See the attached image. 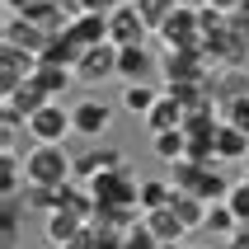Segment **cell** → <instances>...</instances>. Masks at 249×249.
<instances>
[{
  "label": "cell",
  "instance_id": "obj_1",
  "mask_svg": "<svg viewBox=\"0 0 249 249\" xmlns=\"http://www.w3.org/2000/svg\"><path fill=\"white\" fill-rule=\"evenodd\" d=\"M71 179H75V160L66 155V146H42V141H33V151L24 155V183L61 188Z\"/></svg>",
  "mask_w": 249,
  "mask_h": 249
},
{
  "label": "cell",
  "instance_id": "obj_2",
  "mask_svg": "<svg viewBox=\"0 0 249 249\" xmlns=\"http://www.w3.org/2000/svg\"><path fill=\"white\" fill-rule=\"evenodd\" d=\"M89 188V197L99 202V212H141L137 197H141V179L132 174V169H113V174H99V179L85 183Z\"/></svg>",
  "mask_w": 249,
  "mask_h": 249
},
{
  "label": "cell",
  "instance_id": "obj_3",
  "mask_svg": "<svg viewBox=\"0 0 249 249\" xmlns=\"http://www.w3.org/2000/svg\"><path fill=\"white\" fill-rule=\"evenodd\" d=\"M160 71H165V85H207L216 66L207 61L202 47H174L160 56Z\"/></svg>",
  "mask_w": 249,
  "mask_h": 249
},
{
  "label": "cell",
  "instance_id": "obj_4",
  "mask_svg": "<svg viewBox=\"0 0 249 249\" xmlns=\"http://www.w3.org/2000/svg\"><path fill=\"white\" fill-rule=\"evenodd\" d=\"M155 38H160V47H165V52H174V47H202V10L179 5V10L160 24V33H155Z\"/></svg>",
  "mask_w": 249,
  "mask_h": 249
},
{
  "label": "cell",
  "instance_id": "obj_5",
  "mask_svg": "<svg viewBox=\"0 0 249 249\" xmlns=\"http://www.w3.org/2000/svg\"><path fill=\"white\" fill-rule=\"evenodd\" d=\"M33 141H42V146H61V141L75 132V123H71V108L61 104V99H52L47 108H38L33 118H28V127H24Z\"/></svg>",
  "mask_w": 249,
  "mask_h": 249
},
{
  "label": "cell",
  "instance_id": "obj_6",
  "mask_svg": "<svg viewBox=\"0 0 249 249\" xmlns=\"http://www.w3.org/2000/svg\"><path fill=\"white\" fill-rule=\"evenodd\" d=\"M47 42H52L47 28H38L33 19H24V14H5V47H19V52H28V56H42Z\"/></svg>",
  "mask_w": 249,
  "mask_h": 249
},
{
  "label": "cell",
  "instance_id": "obj_7",
  "mask_svg": "<svg viewBox=\"0 0 249 249\" xmlns=\"http://www.w3.org/2000/svg\"><path fill=\"white\" fill-rule=\"evenodd\" d=\"M75 75H80V85L113 80V75H118V47H113V42H99V47H89V52L80 56V66H75Z\"/></svg>",
  "mask_w": 249,
  "mask_h": 249
},
{
  "label": "cell",
  "instance_id": "obj_8",
  "mask_svg": "<svg viewBox=\"0 0 249 249\" xmlns=\"http://www.w3.org/2000/svg\"><path fill=\"white\" fill-rule=\"evenodd\" d=\"M146 33H151V28L141 24L137 5H123V10L108 14V42H113V47H141Z\"/></svg>",
  "mask_w": 249,
  "mask_h": 249
},
{
  "label": "cell",
  "instance_id": "obj_9",
  "mask_svg": "<svg viewBox=\"0 0 249 249\" xmlns=\"http://www.w3.org/2000/svg\"><path fill=\"white\" fill-rule=\"evenodd\" d=\"M113 169H123V151L118 146H89L85 155H75V179L89 183L99 174H113Z\"/></svg>",
  "mask_w": 249,
  "mask_h": 249
},
{
  "label": "cell",
  "instance_id": "obj_10",
  "mask_svg": "<svg viewBox=\"0 0 249 249\" xmlns=\"http://www.w3.org/2000/svg\"><path fill=\"white\" fill-rule=\"evenodd\" d=\"M33 71H38V56L19 52V47H0V85H5L0 94H14V89H19Z\"/></svg>",
  "mask_w": 249,
  "mask_h": 249
},
{
  "label": "cell",
  "instance_id": "obj_11",
  "mask_svg": "<svg viewBox=\"0 0 249 249\" xmlns=\"http://www.w3.org/2000/svg\"><path fill=\"white\" fill-rule=\"evenodd\" d=\"M71 123H75L80 137H104L108 123H113V108L104 104V99H80V104L71 108Z\"/></svg>",
  "mask_w": 249,
  "mask_h": 249
},
{
  "label": "cell",
  "instance_id": "obj_12",
  "mask_svg": "<svg viewBox=\"0 0 249 249\" xmlns=\"http://www.w3.org/2000/svg\"><path fill=\"white\" fill-rule=\"evenodd\" d=\"M85 231H89V221L75 216V212H66V207H61V212H47V245H52V249H71Z\"/></svg>",
  "mask_w": 249,
  "mask_h": 249
},
{
  "label": "cell",
  "instance_id": "obj_13",
  "mask_svg": "<svg viewBox=\"0 0 249 249\" xmlns=\"http://www.w3.org/2000/svg\"><path fill=\"white\" fill-rule=\"evenodd\" d=\"M66 38L80 47V52H89V47H99V42H108V14H99V10H85L75 24L66 28Z\"/></svg>",
  "mask_w": 249,
  "mask_h": 249
},
{
  "label": "cell",
  "instance_id": "obj_14",
  "mask_svg": "<svg viewBox=\"0 0 249 249\" xmlns=\"http://www.w3.org/2000/svg\"><path fill=\"white\" fill-rule=\"evenodd\" d=\"M155 71V56L141 47H118V80L123 85H146V75Z\"/></svg>",
  "mask_w": 249,
  "mask_h": 249
},
{
  "label": "cell",
  "instance_id": "obj_15",
  "mask_svg": "<svg viewBox=\"0 0 249 249\" xmlns=\"http://www.w3.org/2000/svg\"><path fill=\"white\" fill-rule=\"evenodd\" d=\"M141 221H146V226H151V231H155V240H160V245H165V249H183V240H188V226H183L179 216H174V207L146 212Z\"/></svg>",
  "mask_w": 249,
  "mask_h": 249
},
{
  "label": "cell",
  "instance_id": "obj_16",
  "mask_svg": "<svg viewBox=\"0 0 249 249\" xmlns=\"http://www.w3.org/2000/svg\"><path fill=\"white\" fill-rule=\"evenodd\" d=\"M245 155H249V132L221 123L216 127V165H245Z\"/></svg>",
  "mask_w": 249,
  "mask_h": 249
},
{
  "label": "cell",
  "instance_id": "obj_17",
  "mask_svg": "<svg viewBox=\"0 0 249 249\" xmlns=\"http://www.w3.org/2000/svg\"><path fill=\"white\" fill-rule=\"evenodd\" d=\"M183 118H188V113H183V104L165 89V94H160V104L146 113V127H151V137H160V132H174V127H183Z\"/></svg>",
  "mask_w": 249,
  "mask_h": 249
},
{
  "label": "cell",
  "instance_id": "obj_18",
  "mask_svg": "<svg viewBox=\"0 0 249 249\" xmlns=\"http://www.w3.org/2000/svg\"><path fill=\"white\" fill-rule=\"evenodd\" d=\"M231 188H235V183H231V179L221 174V165H202V174H197V183H193V193L202 197L207 207L226 202V197H231Z\"/></svg>",
  "mask_w": 249,
  "mask_h": 249
},
{
  "label": "cell",
  "instance_id": "obj_19",
  "mask_svg": "<svg viewBox=\"0 0 249 249\" xmlns=\"http://www.w3.org/2000/svg\"><path fill=\"white\" fill-rule=\"evenodd\" d=\"M5 104H14V108L24 113V118H33L38 108H47V104H52V94H47V89H42V85L33 80V75H28V80L19 85V89H14V94H5Z\"/></svg>",
  "mask_w": 249,
  "mask_h": 249
},
{
  "label": "cell",
  "instance_id": "obj_20",
  "mask_svg": "<svg viewBox=\"0 0 249 249\" xmlns=\"http://www.w3.org/2000/svg\"><path fill=\"white\" fill-rule=\"evenodd\" d=\"M169 207H174V216H179L188 231H207V212H212V207H207L197 193H174V202H169Z\"/></svg>",
  "mask_w": 249,
  "mask_h": 249
},
{
  "label": "cell",
  "instance_id": "obj_21",
  "mask_svg": "<svg viewBox=\"0 0 249 249\" xmlns=\"http://www.w3.org/2000/svg\"><path fill=\"white\" fill-rule=\"evenodd\" d=\"M33 80H38L42 89H47V94L56 99V94H66V89H71L75 80H80V75H75L71 66H56V61H38V71H33Z\"/></svg>",
  "mask_w": 249,
  "mask_h": 249
},
{
  "label": "cell",
  "instance_id": "obj_22",
  "mask_svg": "<svg viewBox=\"0 0 249 249\" xmlns=\"http://www.w3.org/2000/svg\"><path fill=\"white\" fill-rule=\"evenodd\" d=\"M160 94H165V89H151V85H127L123 94H118V104H123L132 118H146V113L160 104Z\"/></svg>",
  "mask_w": 249,
  "mask_h": 249
},
{
  "label": "cell",
  "instance_id": "obj_23",
  "mask_svg": "<svg viewBox=\"0 0 249 249\" xmlns=\"http://www.w3.org/2000/svg\"><path fill=\"white\" fill-rule=\"evenodd\" d=\"M169 202H174V183H169V179H141V197H137L141 216H146V212L169 207Z\"/></svg>",
  "mask_w": 249,
  "mask_h": 249
},
{
  "label": "cell",
  "instance_id": "obj_24",
  "mask_svg": "<svg viewBox=\"0 0 249 249\" xmlns=\"http://www.w3.org/2000/svg\"><path fill=\"white\" fill-rule=\"evenodd\" d=\"M19 202H24V212H61V188H42V183H24Z\"/></svg>",
  "mask_w": 249,
  "mask_h": 249
},
{
  "label": "cell",
  "instance_id": "obj_25",
  "mask_svg": "<svg viewBox=\"0 0 249 249\" xmlns=\"http://www.w3.org/2000/svg\"><path fill=\"white\" fill-rule=\"evenodd\" d=\"M19 174H24V160H19L14 151H0V197H19L24 193Z\"/></svg>",
  "mask_w": 249,
  "mask_h": 249
},
{
  "label": "cell",
  "instance_id": "obj_26",
  "mask_svg": "<svg viewBox=\"0 0 249 249\" xmlns=\"http://www.w3.org/2000/svg\"><path fill=\"white\" fill-rule=\"evenodd\" d=\"M151 146H155V155H160V160H169V165H174V160H183V155H188V132H183V127L160 132V137H151Z\"/></svg>",
  "mask_w": 249,
  "mask_h": 249
},
{
  "label": "cell",
  "instance_id": "obj_27",
  "mask_svg": "<svg viewBox=\"0 0 249 249\" xmlns=\"http://www.w3.org/2000/svg\"><path fill=\"white\" fill-rule=\"evenodd\" d=\"M132 5H137L141 24L151 28V33H160V24H165L174 10H179V0H132Z\"/></svg>",
  "mask_w": 249,
  "mask_h": 249
},
{
  "label": "cell",
  "instance_id": "obj_28",
  "mask_svg": "<svg viewBox=\"0 0 249 249\" xmlns=\"http://www.w3.org/2000/svg\"><path fill=\"white\" fill-rule=\"evenodd\" d=\"M207 231H212L216 240H231V235L240 231V216L231 212V202H216V207L207 212Z\"/></svg>",
  "mask_w": 249,
  "mask_h": 249
},
{
  "label": "cell",
  "instance_id": "obj_29",
  "mask_svg": "<svg viewBox=\"0 0 249 249\" xmlns=\"http://www.w3.org/2000/svg\"><path fill=\"white\" fill-rule=\"evenodd\" d=\"M221 123L240 127V132H249V94L231 99V104H221Z\"/></svg>",
  "mask_w": 249,
  "mask_h": 249
},
{
  "label": "cell",
  "instance_id": "obj_30",
  "mask_svg": "<svg viewBox=\"0 0 249 249\" xmlns=\"http://www.w3.org/2000/svg\"><path fill=\"white\" fill-rule=\"evenodd\" d=\"M123 249H165V245L155 240V231H151L146 221H137V226H132V231L123 235Z\"/></svg>",
  "mask_w": 249,
  "mask_h": 249
},
{
  "label": "cell",
  "instance_id": "obj_31",
  "mask_svg": "<svg viewBox=\"0 0 249 249\" xmlns=\"http://www.w3.org/2000/svg\"><path fill=\"white\" fill-rule=\"evenodd\" d=\"M231 212L240 216V226H249V179H235V188H231Z\"/></svg>",
  "mask_w": 249,
  "mask_h": 249
},
{
  "label": "cell",
  "instance_id": "obj_32",
  "mask_svg": "<svg viewBox=\"0 0 249 249\" xmlns=\"http://www.w3.org/2000/svg\"><path fill=\"white\" fill-rule=\"evenodd\" d=\"M19 197H5V221H0V240H14L19 235Z\"/></svg>",
  "mask_w": 249,
  "mask_h": 249
},
{
  "label": "cell",
  "instance_id": "obj_33",
  "mask_svg": "<svg viewBox=\"0 0 249 249\" xmlns=\"http://www.w3.org/2000/svg\"><path fill=\"white\" fill-rule=\"evenodd\" d=\"M89 10H99V14H113V10H123V5H132V0H85Z\"/></svg>",
  "mask_w": 249,
  "mask_h": 249
},
{
  "label": "cell",
  "instance_id": "obj_34",
  "mask_svg": "<svg viewBox=\"0 0 249 249\" xmlns=\"http://www.w3.org/2000/svg\"><path fill=\"white\" fill-rule=\"evenodd\" d=\"M226 249H249V226H240L235 235L226 240Z\"/></svg>",
  "mask_w": 249,
  "mask_h": 249
},
{
  "label": "cell",
  "instance_id": "obj_35",
  "mask_svg": "<svg viewBox=\"0 0 249 249\" xmlns=\"http://www.w3.org/2000/svg\"><path fill=\"white\" fill-rule=\"evenodd\" d=\"M38 0H5V14H24V10H33Z\"/></svg>",
  "mask_w": 249,
  "mask_h": 249
},
{
  "label": "cell",
  "instance_id": "obj_36",
  "mask_svg": "<svg viewBox=\"0 0 249 249\" xmlns=\"http://www.w3.org/2000/svg\"><path fill=\"white\" fill-rule=\"evenodd\" d=\"M207 5H212V10H221V14H235L245 0H207Z\"/></svg>",
  "mask_w": 249,
  "mask_h": 249
},
{
  "label": "cell",
  "instance_id": "obj_37",
  "mask_svg": "<svg viewBox=\"0 0 249 249\" xmlns=\"http://www.w3.org/2000/svg\"><path fill=\"white\" fill-rule=\"evenodd\" d=\"M179 5H193V10H202V5H207V0H179Z\"/></svg>",
  "mask_w": 249,
  "mask_h": 249
},
{
  "label": "cell",
  "instance_id": "obj_38",
  "mask_svg": "<svg viewBox=\"0 0 249 249\" xmlns=\"http://www.w3.org/2000/svg\"><path fill=\"white\" fill-rule=\"evenodd\" d=\"M245 179H249V155H245Z\"/></svg>",
  "mask_w": 249,
  "mask_h": 249
},
{
  "label": "cell",
  "instance_id": "obj_39",
  "mask_svg": "<svg viewBox=\"0 0 249 249\" xmlns=\"http://www.w3.org/2000/svg\"><path fill=\"white\" fill-rule=\"evenodd\" d=\"M183 249H202V245H183Z\"/></svg>",
  "mask_w": 249,
  "mask_h": 249
}]
</instances>
